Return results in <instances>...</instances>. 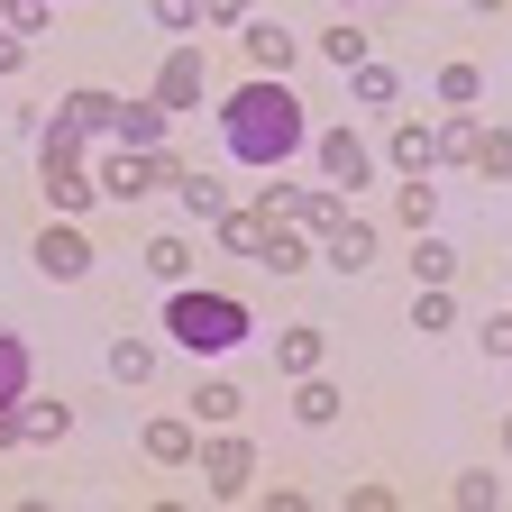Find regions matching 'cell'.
<instances>
[{
  "mask_svg": "<svg viewBox=\"0 0 512 512\" xmlns=\"http://www.w3.org/2000/svg\"><path fill=\"white\" fill-rule=\"evenodd\" d=\"M220 147L238 156V165H284L293 147H302V101H293V83L284 74H247V83H229V101H220Z\"/></svg>",
  "mask_w": 512,
  "mask_h": 512,
  "instance_id": "1",
  "label": "cell"
},
{
  "mask_svg": "<svg viewBox=\"0 0 512 512\" xmlns=\"http://www.w3.org/2000/svg\"><path fill=\"white\" fill-rule=\"evenodd\" d=\"M165 330H174V348H192V357H229L256 320H247V302L238 293H211V284H174L165 293Z\"/></svg>",
  "mask_w": 512,
  "mask_h": 512,
  "instance_id": "2",
  "label": "cell"
},
{
  "mask_svg": "<svg viewBox=\"0 0 512 512\" xmlns=\"http://www.w3.org/2000/svg\"><path fill=\"white\" fill-rule=\"evenodd\" d=\"M37 183H46V211H55V220H83L92 192H101V183L83 174V128L64 119V110L46 119V174H37Z\"/></svg>",
  "mask_w": 512,
  "mask_h": 512,
  "instance_id": "3",
  "label": "cell"
},
{
  "mask_svg": "<svg viewBox=\"0 0 512 512\" xmlns=\"http://www.w3.org/2000/svg\"><path fill=\"white\" fill-rule=\"evenodd\" d=\"M192 476H202V494H211V503H238V494L256 485V439L229 421L220 439H202V448H192Z\"/></svg>",
  "mask_w": 512,
  "mask_h": 512,
  "instance_id": "4",
  "label": "cell"
},
{
  "mask_svg": "<svg viewBox=\"0 0 512 512\" xmlns=\"http://www.w3.org/2000/svg\"><path fill=\"white\" fill-rule=\"evenodd\" d=\"M37 275L46 284H83L92 275V229L83 220H46L37 229Z\"/></svg>",
  "mask_w": 512,
  "mask_h": 512,
  "instance_id": "5",
  "label": "cell"
},
{
  "mask_svg": "<svg viewBox=\"0 0 512 512\" xmlns=\"http://www.w3.org/2000/svg\"><path fill=\"white\" fill-rule=\"evenodd\" d=\"M320 183H330V192H366L375 183V156H366V138H357V128H320Z\"/></svg>",
  "mask_w": 512,
  "mask_h": 512,
  "instance_id": "6",
  "label": "cell"
},
{
  "mask_svg": "<svg viewBox=\"0 0 512 512\" xmlns=\"http://www.w3.org/2000/svg\"><path fill=\"white\" fill-rule=\"evenodd\" d=\"M202 92H211V64H202V46H174V55L156 64V101H165V110H192Z\"/></svg>",
  "mask_w": 512,
  "mask_h": 512,
  "instance_id": "7",
  "label": "cell"
},
{
  "mask_svg": "<svg viewBox=\"0 0 512 512\" xmlns=\"http://www.w3.org/2000/svg\"><path fill=\"white\" fill-rule=\"evenodd\" d=\"M238 46H247V64H256V74H293L302 28H284V19H247V28H238Z\"/></svg>",
  "mask_w": 512,
  "mask_h": 512,
  "instance_id": "8",
  "label": "cell"
},
{
  "mask_svg": "<svg viewBox=\"0 0 512 512\" xmlns=\"http://www.w3.org/2000/svg\"><path fill=\"white\" fill-rule=\"evenodd\" d=\"M110 138L147 156V147H165V138H174V110H165L156 92H147V101H119V128H110Z\"/></svg>",
  "mask_w": 512,
  "mask_h": 512,
  "instance_id": "9",
  "label": "cell"
},
{
  "mask_svg": "<svg viewBox=\"0 0 512 512\" xmlns=\"http://www.w3.org/2000/svg\"><path fill=\"white\" fill-rule=\"evenodd\" d=\"M64 430H74V403H55V394H19V448H55Z\"/></svg>",
  "mask_w": 512,
  "mask_h": 512,
  "instance_id": "10",
  "label": "cell"
},
{
  "mask_svg": "<svg viewBox=\"0 0 512 512\" xmlns=\"http://www.w3.org/2000/svg\"><path fill=\"white\" fill-rule=\"evenodd\" d=\"M375 256H384V247H375V229H366V220H339L330 238H320V266H339V275H366Z\"/></svg>",
  "mask_w": 512,
  "mask_h": 512,
  "instance_id": "11",
  "label": "cell"
},
{
  "mask_svg": "<svg viewBox=\"0 0 512 512\" xmlns=\"http://www.w3.org/2000/svg\"><path fill=\"white\" fill-rule=\"evenodd\" d=\"M339 412H348V394H339V384L320 375V366H311V375H293V421H311V430H330Z\"/></svg>",
  "mask_w": 512,
  "mask_h": 512,
  "instance_id": "12",
  "label": "cell"
},
{
  "mask_svg": "<svg viewBox=\"0 0 512 512\" xmlns=\"http://www.w3.org/2000/svg\"><path fill=\"white\" fill-rule=\"evenodd\" d=\"M55 110H64V119H74V128H83V138H110V128H119V92H101V83H83V92H64Z\"/></svg>",
  "mask_w": 512,
  "mask_h": 512,
  "instance_id": "13",
  "label": "cell"
},
{
  "mask_svg": "<svg viewBox=\"0 0 512 512\" xmlns=\"http://www.w3.org/2000/svg\"><path fill=\"white\" fill-rule=\"evenodd\" d=\"M384 147H394V174H439V128L430 119H403Z\"/></svg>",
  "mask_w": 512,
  "mask_h": 512,
  "instance_id": "14",
  "label": "cell"
},
{
  "mask_svg": "<svg viewBox=\"0 0 512 512\" xmlns=\"http://www.w3.org/2000/svg\"><path fill=\"white\" fill-rule=\"evenodd\" d=\"M348 92H357V110H394V101H403V74L366 55V64H348Z\"/></svg>",
  "mask_w": 512,
  "mask_h": 512,
  "instance_id": "15",
  "label": "cell"
},
{
  "mask_svg": "<svg viewBox=\"0 0 512 512\" xmlns=\"http://www.w3.org/2000/svg\"><path fill=\"white\" fill-rule=\"evenodd\" d=\"M92 183L110 192V202H147V192H156V183H147V156H138V147H119V156H110Z\"/></svg>",
  "mask_w": 512,
  "mask_h": 512,
  "instance_id": "16",
  "label": "cell"
},
{
  "mask_svg": "<svg viewBox=\"0 0 512 512\" xmlns=\"http://www.w3.org/2000/svg\"><path fill=\"white\" fill-rule=\"evenodd\" d=\"M211 229H220V247H229V256H256V247H266V229H275V220H266V211H238V202H229V211H220Z\"/></svg>",
  "mask_w": 512,
  "mask_h": 512,
  "instance_id": "17",
  "label": "cell"
},
{
  "mask_svg": "<svg viewBox=\"0 0 512 512\" xmlns=\"http://www.w3.org/2000/svg\"><path fill=\"white\" fill-rule=\"evenodd\" d=\"M238 403H247L238 384H220V375H211L202 394H192V430H229V421H238Z\"/></svg>",
  "mask_w": 512,
  "mask_h": 512,
  "instance_id": "18",
  "label": "cell"
},
{
  "mask_svg": "<svg viewBox=\"0 0 512 512\" xmlns=\"http://www.w3.org/2000/svg\"><path fill=\"white\" fill-rule=\"evenodd\" d=\"M192 448H202V439H192V421H147V458H156V467H192Z\"/></svg>",
  "mask_w": 512,
  "mask_h": 512,
  "instance_id": "19",
  "label": "cell"
},
{
  "mask_svg": "<svg viewBox=\"0 0 512 512\" xmlns=\"http://www.w3.org/2000/svg\"><path fill=\"white\" fill-rule=\"evenodd\" d=\"M394 220H403V229H430V220H439V183H430V174H403Z\"/></svg>",
  "mask_w": 512,
  "mask_h": 512,
  "instance_id": "20",
  "label": "cell"
},
{
  "mask_svg": "<svg viewBox=\"0 0 512 512\" xmlns=\"http://www.w3.org/2000/svg\"><path fill=\"white\" fill-rule=\"evenodd\" d=\"M110 384H156V339H110Z\"/></svg>",
  "mask_w": 512,
  "mask_h": 512,
  "instance_id": "21",
  "label": "cell"
},
{
  "mask_svg": "<svg viewBox=\"0 0 512 512\" xmlns=\"http://www.w3.org/2000/svg\"><path fill=\"white\" fill-rule=\"evenodd\" d=\"M412 275H421V284H458V247L421 229V238H412Z\"/></svg>",
  "mask_w": 512,
  "mask_h": 512,
  "instance_id": "22",
  "label": "cell"
},
{
  "mask_svg": "<svg viewBox=\"0 0 512 512\" xmlns=\"http://www.w3.org/2000/svg\"><path fill=\"white\" fill-rule=\"evenodd\" d=\"M412 330L448 339V330H458V293H448V284H421V302H412Z\"/></svg>",
  "mask_w": 512,
  "mask_h": 512,
  "instance_id": "23",
  "label": "cell"
},
{
  "mask_svg": "<svg viewBox=\"0 0 512 512\" xmlns=\"http://www.w3.org/2000/svg\"><path fill=\"white\" fill-rule=\"evenodd\" d=\"M485 183H512V128H476V156H467Z\"/></svg>",
  "mask_w": 512,
  "mask_h": 512,
  "instance_id": "24",
  "label": "cell"
},
{
  "mask_svg": "<svg viewBox=\"0 0 512 512\" xmlns=\"http://www.w3.org/2000/svg\"><path fill=\"white\" fill-rule=\"evenodd\" d=\"M439 128V165H467L476 156V110H448V119H430Z\"/></svg>",
  "mask_w": 512,
  "mask_h": 512,
  "instance_id": "25",
  "label": "cell"
},
{
  "mask_svg": "<svg viewBox=\"0 0 512 512\" xmlns=\"http://www.w3.org/2000/svg\"><path fill=\"white\" fill-rule=\"evenodd\" d=\"M485 101V74L476 64H439V110H476Z\"/></svg>",
  "mask_w": 512,
  "mask_h": 512,
  "instance_id": "26",
  "label": "cell"
},
{
  "mask_svg": "<svg viewBox=\"0 0 512 512\" xmlns=\"http://www.w3.org/2000/svg\"><path fill=\"white\" fill-rule=\"evenodd\" d=\"M138 256H147V275H156V284H183V275H192V247H183V238H147Z\"/></svg>",
  "mask_w": 512,
  "mask_h": 512,
  "instance_id": "27",
  "label": "cell"
},
{
  "mask_svg": "<svg viewBox=\"0 0 512 512\" xmlns=\"http://www.w3.org/2000/svg\"><path fill=\"white\" fill-rule=\"evenodd\" d=\"M19 394H28V339L0 330V403H19Z\"/></svg>",
  "mask_w": 512,
  "mask_h": 512,
  "instance_id": "28",
  "label": "cell"
},
{
  "mask_svg": "<svg viewBox=\"0 0 512 512\" xmlns=\"http://www.w3.org/2000/svg\"><path fill=\"white\" fill-rule=\"evenodd\" d=\"M174 192H183V211H192V220H220V211H229V192H220L211 174H192V165H183V183H174Z\"/></svg>",
  "mask_w": 512,
  "mask_h": 512,
  "instance_id": "29",
  "label": "cell"
},
{
  "mask_svg": "<svg viewBox=\"0 0 512 512\" xmlns=\"http://www.w3.org/2000/svg\"><path fill=\"white\" fill-rule=\"evenodd\" d=\"M275 366H284V375H311V366H320V330H302V320H293V330L275 339Z\"/></svg>",
  "mask_w": 512,
  "mask_h": 512,
  "instance_id": "30",
  "label": "cell"
},
{
  "mask_svg": "<svg viewBox=\"0 0 512 512\" xmlns=\"http://www.w3.org/2000/svg\"><path fill=\"white\" fill-rule=\"evenodd\" d=\"M256 266H266V275H302V238L275 220V229H266V247H256Z\"/></svg>",
  "mask_w": 512,
  "mask_h": 512,
  "instance_id": "31",
  "label": "cell"
},
{
  "mask_svg": "<svg viewBox=\"0 0 512 512\" xmlns=\"http://www.w3.org/2000/svg\"><path fill=\"white\" fill-rule=\"evenodd\" d=\"M448 503H467V512H494V503H503V485H494L485 467H467V476H448Z\"/></svg>",
  "mask_w": 512,
  "mask_h": 512,
  "instance_id": "32",
  "label": "cell"
},
{
  "mask_svg": "<svg viewBox=\"0 0 512 512\" xmlns=\"http://www.w3.org/2000/svg\"><path fill=\"white\" fill-rule=\"evenodd\" d=\"M320 55H330L339 74H348V64H366V28H348V19H339V28H320Z\"/></svg>",
  "mask_w": 512,
  "mask_h": 512,
  "instance_id": "33",
  "label": "cell"
},
{
  "mask_svg": "<svg viewBox=\"0 0 512 512\" xmlns=\"http://www.w3.org/2000/svg\"><path fill=\"white\" fill-rule=\"evenodd\" d=\"M202 19H220V28H247V19H256V0H202Z\"/></svg>",
  "mask_w": 512,
  "mask_h": 512,
  "instance_id": "34",
  "label": "cell"
},
{
  "mask_svg": "<svg viewBox=\"0 0 512 512\" xmlns=\"http://www.w3.org/2000/svg\"><path fill=\"white\" fill-rule=\"evenodd\" d=\"M476 339H485V357H512V311H494V320H485Z\"/></svg>",
  "mask_w": 512,
  "mask_h": 512,
  "instance_id": "35",
  "label": "cell"
},
{
  "mask_svg": "<svg viewBox=\"0 0 512 512\" xmlns=\"http://www.w3.org/2000/svg\"><path fill=\"white\" fill-rule=\"evenodd\" d=\"M202 19V0H156V28H192Z\"/></svg>",
  "mask_w": 512,
  "mask_h": 512,
  "instance_id": "36",
  "label": "cell"
},
{
  "mask_svg": "<svg viewBox=\"0 0 512 512\" xmlns=\"http://www.w3.org/2000/svg\"><path fill=\"white\" fill-rule=\"evenodd\" d=\"M28 64V37H0V74H19Z\"/></svg>",
  "mask_w": 512,
  "mask_h": 512,
  "instance_id": "37",
  "label": "cell"
},
{
  "mask_svg": "<svg viewBox=\"0 0 512 512\" xmlns=\"http://www.w3.org/2000/svg\"><path fill=\"white\" fill-rule=\"evenodd\" d=\"M503 458H512V412H503Z\"/></svg>",
  "mask_w": 512,
  "mask_h": 512,
  "instance_id": "38",
  "label": "cell"
},
{
  "mask_svg": "<svg viewBox=\"0 0 512 512\" xmlns=\"http://www.w3.org/2000/svg\"><path fill=\"white\" fill-rule=\"evenodd\" d=\"M467 10H503V0H467Z\"/></svg>",
  "mask_w": 512,
  "mask_h": 512,
  "instance_id": "39",
  "label": "cell"
},
{
  "mask_svg": "<svg viewBox=\"0 0 512 512\" xmlns=\"http://www.w3.org/2000/svg\"><path fill=\"white\" fill-rule=\"evenodd\" d=\"M0 19H10V0H0Z\"/></svg>",
  "mask_w": 512,
  "mask_h": 512,
  "instance_id": "40",
  "label": "cell"
},
{
  "mask_svg": "<svg viewBox=\"0 0 512 512\" xmlns=\"http://www.w3.org/2000/svg\"><path fill=\"white\" fill-rule=\"evenodd\" d=\"M339 10H357V0H339Z\"/></svg>",
  "mask_w": 512,
  "mask_h": 512,
  "instance_id": "41",
  "label": "cell"
}]
</instances>
